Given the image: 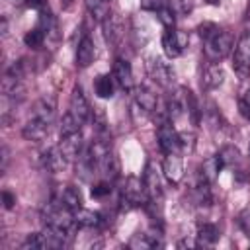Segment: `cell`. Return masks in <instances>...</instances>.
<instances>
[{
    "label": "cell",
    "instance_id": "cell-1",
    "mask_svg": "<svg viewBox=\"0 0 250 250\" xmlns=\"http://www.w3.org/2000/svg\"><path fill=\"white\" fill-rule=\"evenodd\" d=\"M199 37L203 39V51L209 62H219L225 57L230 55V51L234 49V37L230 31L221 29L217 23L205 21L197 27Z\"/></svg>",
    "mask_w": 250,
    "mask_h": 250
},
{
    "label": "cell",
    "instance_id": "cell-2",
    "mask_svg": "<svg viewBox=\"0 0 250 250\" xmlns=\"http://www.w3.org/2000/svg\"><path fill=\"white\" fill-rule=\"evenodd\" d=\"M148 201V193L145 188V182L137 176H127L121 189H119V205L121 209L129 211L135 207H145Z\"/></svg>",
    "mask_w": 250,
    "mask_h": 250
},
{
    "label": "cell",
    "instance_id": "cell-3",
    "mask_svg": "<svg viewBox=\"0 0 250 250\" xmlns=\"http://www.w3.org/2000/svg\"><path fill=\"white\" fill-rule=\"evenodd\" d=\"M145 66H146V72H148V76L152 78V82H156L160 88H164V90L174 88L176 74H174L172 66H170L164 59H160V57H156V55H150V57H146Z\"/></svg>",
    "mask_w": 250,
    "mask_h": 250
},
{
    "label": "cell",
    "instance_id": "cell-4",
    "mask_svg": "<svg viewBox=\"0 0 250 250\" xmlns=\"http://www.w3.org/2000/svg\"><path fill=\"white\" fill-rule=\"evenodd\" d=\"M156 139H158V146L164 154L170 152H182V137L176 131V127L172 125V121H162L156 129Z\"/></svg>",
    "mask_w": 250,
    "mask_h": 250
},
{
    "label": "cell",
    "instance_id": "cell-5",
    "mask_svg": "<svg viewBox=\"0 0 250 250\" xmlns=\"http://www.w3.org/2000/svg\"><path fill=\"white\" fill-rule=\"evenodd\" d=\"M232 68L240 78H248L250 76V31H246L240 41L234 47V55H232Z\"/></svg>",
    "mask_w": 250,
    "mask_h": 250
},
{
    "label": "cell",
    "instance_id": "cell-6",
    "mask_svg": "<svg viewBox=\"0 0 250 250\" xmlns=\"http://www.w3.org/2000/svg\"><path fill=\"white\" fill-rule=\"evenodd\" d=\"M186 47H188V33H184L176 27H168L162 33V49L168 59H178Z\"/></svg>",
    "mask_w": 250,
    "mask_h": 250
},
{
    "label": "cell",
    "instance_id": "cell-7",
    "mask_svg": "<svg viewBox=\"0 0 250 250\" xmlns=\"http://www.w3.org/2000/svg\"><path fill=\"white\" fill-rule=\"evenodd\" d=\"M68 113H70L80 125H84V123L88 121L90 113H92L90 104H88V100H86V96H84V92H82V88H80L78 84L72 88L70 104H68Z\"/></svg>",
    "mask_w": 250,
    "mask_h": 250
},
{
    "label": "cell",
    "instance_id": "cell-8",
    "mask_svg": "<svg viewBox=\"0 0 250 250\" xmlns=\"http://www.w3.org/2000/svg\"><path fill=\"white\" fill-rule=\"evenodd\" d=\"M66 162H68V158L64 156L62 148L59 145H53V146H49L47 150L41 152V166L49 174H57V172L64 170Z\"/></svg>",
    "mask_w": 250,
    "mask_h": 250
},
{
    "label": "cell",
    "instance_id": "cell-9",
    "mask_svg": "<svg viewBox=\"0 0 250 250\" xmlns=\"http://www.w3.org/2000/svg\"><path fill=\"white\" fill-rule=\"evenodd\" d=\"M131 248H162L164 242H162V230L160 227H150L148 230H143V232H137L131 242H129Z\"/></svg>",
    "mask_w": 250,
    "mask_h": 250
},
{
    "label": "cell",
    "instance_id": "cell-10",
    "mask_svg": "<svg viewBox=\"0 0 250 250\" xmlns=\"http://www.w3.org/2000/svg\"><path fill=\"white\" fill-rule=\"evenodd\" d=\"M55 115H57V98L55 96H43L35 102L31 117H35V119H39L47 125H53Z\"/></svg>",
    "mask_w": 250,
    "mask_h": 250
},
{
    "label": "cell",
    "instance_id": "cell-11",
    "mask_svg": "<svg viewBox=\"0 0 250 250\" xmlns=\"http://www.w3.org/2000/svg\"><path fill=\"white\" fill-rule=\"evenodd\" d=\"M143 182L148 193V199H162V180L160 172L152 162H146L145 172H143Z\"/></svg>",
    "mask_w": 250,
    "mask_h": 250
},
{
    "label": "cell",
    "instance_id": "cell-12",
    "mask_svg": "<svg viewBox=\"0 0 250 250\" xmlns=\"http://www.w3.org/2000/svg\"><path fill=\"white\" fill-rule=\"evenodd\" d=\"M59 146L62 148V152H64V156L68 160H78V156L84 150V137H82L80 131H74V133H68V135H61Z\"/></svg>",
    "mask_w": 250,
    "mask_h": 250
},
{
    "label": "cell",
    "instance_id": "cell-13",
    "mask_svg": "<svg viewBox=\"0 0 250 250\" xmlns=\"http://www.w3.org/2000/svg\"><path fill=\"white\" fill-rule=\"evenodd\" d=\"M111 76L121 90H133V68L127 59H115Z\"/></svg>",
    "mask_w": 250,
    "mask_h": 250
},
{
    "label": "cell",
    "instance_id": "cell-14",
    "mask_svg": "<svg viewBox=\"0 0 250 250\" xmlns=\"http://www.w3.org/2000/svg\"><path fill=\"white\" fill-rule=\"evenodd\" d=\"M102 27H104V39L109 47H115L123 39V21L115 14H109L102 21Z\"/></svg>",
    "mask_w": 250,
    "mask_h": 250
},
{
    "label": "cell",
    "instance_id": "cell-15",
    "mask_svg": "<svg viewBox=\"0 0 250 250\" xmlns=\"http://www.w3.org/2000/svg\"><path fill=\"white\" fill-rule=\"evenodd\" d=\"M162 172L164 176L172 182L178 184L184 176V160H182V152H170L164 154V162H162Z\"/></svg>",
    "mask_w": 250,
    "mask_h": 250
},
{
    "label": "cell",
    "instance_id": "cell-16",
    "mask_svg": "<svg viewBox=\"0 0 250 250\" xmlns=\"http://www.w3.org/2000/svg\"><path fill=\"white\" fill-rule=\"evenodd\" d=\"M94 59H96V45H94L92 37L88 33H84L76 45V66L86 68L94 62Z\"/></svg>",
    "mask_w": 250,
    "mask_h": 250
},
{
    "label": "cell",
    "instance_id": "cell-17",
    "mask_svg": "<svg viewBox=\"0 0 250 250\" xmlns=\"http://www.w3.org/2000/svg\"><path fill=\"white\" fill-rule=\"evenodd\" d=\"M225 82V70L219 62H209L201 72V88L215 90Z\"/></svg>",
    "mask_w": 250,
    "mask_h": 250
},
{
    "label": "cell",
    "instance_id": "cell-18",
    "mask_svg": "<svg viewBox=\"0 0 250 250\" xmlns=\"http://www.w3.org/2000/svg\"><path fill=\"white\" fill-rule=\"evenodd\" d=\"M98 172H100L102 178L107 180V182H113V180L119 178V172H121L119 160H117V156H115L111 150H107V152L100 158V162H98Z\"/></svg>",
    "mask_w": 250,
    "mask_h": 250
},
{
    "label": "cell",
    "instance_id": "cell-19",
    "mask_svg": "<svg viewBox=\"0 0 250 250\" xmlns=\"http://www.w3.org/2000/svg\"><path fill=\"white\" fill-rule=\"evenodd\" d=\"M49 129H51V125H47V123H43V121H39L35 117H29L27 123L23 125V129H21V135L27 141L39 143V141H43L49 135Z\"/></svg>",
    "mask_w": 250,
    "mask_h": 250
},
{
    "label": "cell",
    "instance_id": "cell-20",
    "mask_svg": "<svg viewBox=\"0 0 250 250\" xmlns=\"http://www.w3.org/2000/svg\"><path fill=\"white\" fill-rule=\"evenodd\" d=\"M135 102H137V105H139L143 111H146V113H152V111H156V107H158V98H156V94H154L152 90H148L146 86H137V88H135Z\"/></svg>",
    "mask_w": 250,
    "mask_h": 250
},
{
    "label": "cell",
    "instance_id": "cell-21",
    "mask_svg": "<svg viewBox=\"0 0 250 250\" xmlns=\"http://www.w3.org/2000/svg\"><path fill=\"white\" fill-rule=\"evenodd\" d=\"M195 236H197V244L199 246H213L221 238V230L213 223H199Z\"/></svg>",
    "mask_w": 250,
    "mask_h": 250
},
{
    "label": "cell",
    "instance_id": "cell-22",
    "mask_svg": "<svg viewBox=\"0 0 250 250\" xmlns=\"http://www.w3.org/2000/svg\"><path fill=\"white\" fill-rule=\"evenodd\" d=\"M57 199H59L66 209H70L72 213H74L76 209L82 207V195H80L78 188H74V186H66V188H62V189L59 191Z\"/></svg>",
    "mask_w": 250,
    "mask_h": 250
},
{
    "label": "cell",
    "instance_id": "cell-23",
    "mask_svg": "<svg viewBox=\"0 0 250 250\" xmlns=\"http://www.w3.org/2000/svg\"><path fill=\"white\" fill-rule=\"evenodd\" d=\"M74 221L78 227H84V229H94V227H100L102 225V215L92 211V209H86V207H80L74 211Z\"/></svg>",
    "mask_w": 250,
    "mask_h": 250
},
{
    "label": "cell",
    "instance_id": "cell-24",
    "mask_svg": "<svg viewBox=\"0 0 250 250\" xmlns=\"http://www.w3.org/2000/svg\"><path fill=\"white\" fill-rule=\"evenodd\" d=\"M94 90H96L98 98H102V100L113 98V94H115V80H113V76L111 74H100L94 80Z\"/></svg>",
    "mask_w": 250,
    "mask_h": 250
},
{
    "label": "cell",
    "instance_id": "cell-25",
    "mask_svg": "<svg viewBox=\"0 0 250 250\" xmlns=\"http://www.w3.org/2000/svg\"><path fill=\"white\" fill-rule=\"evenodd\" d=\"M217 160L221 162L223 168H232L240 162V150L234 146V145H225L219 148V152L215 154Z\"/></svg>",
    "mask_w": 250,
    "mask_h": 250
},
{
    "label": "cell",
    "instance_id": "cell-26",
    "mask_svg": "<svg viewBox=\"0 0 250 250\" xmlns=\"http://www.w3.org/2000/svg\"><path fill=\"white\" fill-rule=\"evenodd\" d=\"M221 170H223V166H221V162L217 160V156H211V158H207V160L201 164L197 178H201V180L213 184V182L217 180V176L221 174Z\"/></svg>",
    "mask_w": 250,
    "mask_h": 250
},
{
    "label": "cell",
    "instance_id": "cell-27",
    "mask_svg": "<svg viewBox=\"0 0 250 250\" xmlns=\"http://www.w3.org/2000/svg\"><path fill=\"white\" fill-rule=\"evenodd\" d=\"M88 12L92 14V18H96L98 21H104L111 10H109V0H84Z\"/></svg>",
    "mask_w": 250,
    "mask_h": 250
},
{
    "label": "cell",
    "instance_id": "cell-28",
    "mask_svg": "<svg viewBox=\"0 0 250 250\" xmlns=\"http://www.w3.org/2000/svg\"><path fill=\"white\" fill-rule=\"evenodd\" d=\"M45 37H47V31L41 29L39 25H35L33 29H29V31L23 35V43H25L29 49H39V47L45 43Z\"/></svg>",
    "mask_w": 250,
    "mask_h": 250
},
{
    "label": "cell",
    "instance_id": "cell-29",
    "mask_svg": "<svg viewBox=\"0 0 250 250\" xmlns=\"http://www.w3.org/2000/svg\"><path fill=\"white\" fill-rule=\"evenodd\" d=\"M21 248L23 250H43V248H49V240H47V236H45V232L41 230V232H33V234H29L25 240H23V244H21Z\"/></svg>",
    "mask_w": 250,
    "mask_h": 250
},
{
    "label": "cell",
    "instance_id": "cell-30",
    "mask_svg": "<svg viewBox=\"0 0 250 250\" xmlns=\"http://www.w3.org/2000/svg\"><path fill=\"white\" fill-rule=\"evenodd\" d=\"M156 18L160 20V23L168 29V27H174V21H176V12L172 10V6H170V2L166 4V6H162V8H158L156 12Z\"/></svg>",
    "mask_w": 250,
    "mask_h": 250
},
{
    "label": "cell",
    "instance_id": "cell-31",
    "mask_svg": "<svg viewBox=\"0 0 250 250\" xmlns=\"http://www.w3.org/2000/svg\"><path fill=\"white\" fill-rule=\"evenodd\" d=\"M80 123L66 111L64 115H62V119H61V135H68V133H74V131H80Z\"/></svg>",
    "mask_w": 250,
    "mask_h": 250
},
{
    "label": "cell",
    "instance_id": "cell-32",
    "mask_svg": "<svg viewBox=\"0 0 250 250\" xmlns=\"http://www.w3.org/2000/svg\"><path fill=\"white\" fill-rule=\"evenodd\" d=\"M238 111H240V115L246 121H250V88H246L240 94V98H238Z\"/></svg>",
    "mask_w": 250,
    "mask_h": 250
},
{
    "label": "cell",
    "instance_id": "cell-33",
    "mask_svg": "<svg viewBox=\"0 0 250 250\" xmlns=\"http://www.w3.org/2000/svg\"><path fill=\"white\" fill-rule=\"evenodd\" d=\"M236 223H238L242 234L250 240V209H242V211L238 213V217H236Z\"/></svg>",
    "mask_w": 250,
    "mask_h": 250
},
{
    "label": "cell",
    "instance_id": "cell-34",
    "mask_svg": "<svg viewBox=\"0 0 250 250\" xmlns=\"http://www.w3.org/2000/svg\"><path fill=\"white\" fill-rule=\"evenodd\" d=\"M107 193H111V182H107V180H102L100 184L92 186V197L100 199V197H105Z\"/></svg>",
    "mask_w": 250,
    "mask_h": 250
},
{
    "label": "cell",
    "instance_id": "cell-35",
    "mask_svg": "<svg viewBox=\"0 0 250 250\" xmlns=\"http://www.w3.org/2000/svg\"><path fill=\"white\" fill-rule=\"evenodd\" d=\"M170 6L176 14H189L191 8H193V2L191 0H172Z\"/></svg>",
    "mask_w": 250,
    "mask_h": 250
},
{
    "label": "cell",
    "instance_id": "cell-36",
    "mask_svg": "<svg viewBox=\"0 0 250 250\" xmlns=\"http://www.w3.org/2000/svg\"><path fill=\"white\" fill-rule=\"evenodd\" d=\"M166 4H168V0H141V8L150 10V12H156L158 8H162Z\"/></svg>",
    "mask_w": 250,
    "mask_h": 250
},
{
    "label": "cell",
    "instance_id": "cell-37",
    "mask_svg": "<svg viewBox=\"0 0 250 250\" xmlns=\"http://www.w3.org/2000/svg\"><path fill=\"white\" fill-rule=\"evenodd\" d=\"M2 201H4V207H6V209H12V207L16 205V195L10 193L8 189H4V191H2Z\"/></svg>",
    "mask_w": 250,
    "mask_h": 250
},
{
    "label": "cell",
    "instance_id": "cell-38",
    "mask_svg": "<svg viewBox=\"0 0 250 250\" xmlns=\"http://www.w3.org/2000/svg\"><path fill=\"white\" fill-rule=\"evenodd\" d=\"M23 4L27 8H31V10H37V12H41L43 8H47V0H23Z\"/></svg>",
    "mask_w": 250,
    "mask_h": 250
},
{
    "label": "cell",
    "instance_id": "cell-39",
    "mask_svg": "<svg viewBox=\"0 0 250 250\" xmlns=\"http://www.w3.org/2000/svg\"><path fill=\"white\" fill-rule=\"evenodd\" d=\"M186 246H188V248H193V246H199V244H197V240L193 242V240H188V238L178 242V248H186Z\"/></svg>",
    "mask_w": 250,
    "mask_h": 250
},
{
    "label": "cell",
    "instance_id": "cell-40",
    "mask_svg": "<svg viewBox=\"0 0 250 250\" xmlns=\"http://www.w3.org/2000/svg\"><path fill=\"white\" fill-rule=\"evenodd\" d=\"M244 23H246V31H250V2L246 6V14H244Z\"/></svg>",
    "mask_w": 250,
    "mask_h": 250
},
{
    "label": "cell",
    "instance_id": "cell-41",
    "mask_svg": "<svg viewBox=\"0 0 250 250\" xmlns=\"http://www.w3.org/2000/svg\"><path fill=\"white\" fill-rule=\"evenodd\" d=\"M8 33V21H6V18H2V35H6Z\"/></svg>",
    "mask_w": 250,
    "mask_h": 250
},
{
    "label": "cell",
    "instance_id": "cell-42",
    "mask_svg": "<svg viewBox=\"0 0 250 250\" xmlns=\"http://www.w3.org/2000/svg\"><path fill=\"white\" fill-rule=\"evenodd\" d=\"M207 4H219V0H205Z\"/></svg>",
    "mask_w": 250,
    "mask_h": 250
}]
</instances>
